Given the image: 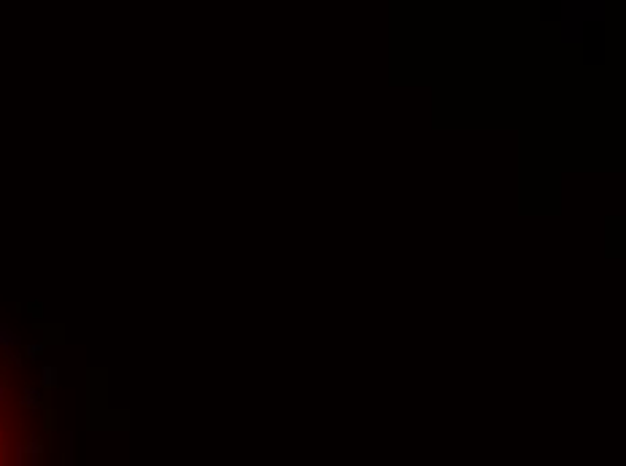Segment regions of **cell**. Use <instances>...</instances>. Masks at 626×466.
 Returning <instances> with one entry per match:
<instances>
[{
    "mask_svg": "<svg viewBox=\"0 0 626 466\" xmlns=\"http://www.w3.org/2000/svg\"><path fill=\"white\" fill-rule=\"evenodd\" d=\"M25 396H27L25 402L30 404V407H38V391H33V388H27V394H25Z\"/></svg>",
    "mask_w": 626,
    "mask_h": 466,
    "instance_id": "cell-1",
    "label": "cell"
},
{
    "mask_svg": "<svg viewBox=\"0 0 626 466\" xmlns=\"http://www.w3.org/2000/svg\"><path fill=\"white\" fill-rule=\"evenodd\" d=\"M43 383H46V385L54 383V367H46V369H43Z\"/></svg>",
    "mask_w": 626,
    "mask_h": 466,
    "instance_id": "cell-2",
    "label": "cell"
},
{
    "mask_svg": "<svg viewBox=\"0 0 626 466\" xmlns=\"http://www.w3.org/2000/svg\"><path fill=\"white\" fill-rule=\"evenodd\" d=\"M0 402H3V377H0Z\"/></svg>",
    "mask_w": 626,
    "mask_h": 466,
    "instance_id": "cell-3",
    "label": "cell"
}]
</instances>
